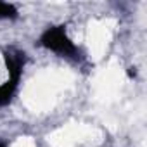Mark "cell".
<instances>
[{"mask_svg": "<svg viewBox=\"0 0 147 147\" xmlns=\"http://www.w3.org/2000/svg\"><path fill=\"white\" fill-rule=\"evenodd\" d=\"M38 43L49 50V52H54L57 54L59 57H64V59H69L73 62H83L85 61V55L83 52L80 50V47L73 42L66 31V26L62 24H55V26H49L42 35H40V40Z\"/></svg>", "mask_w": 147, "mask_h": 147, "instance_id": "obj_1", "label": "cell"}, {"mask_svg": "<svg viewBox=\"0 0 147 147\" xmlns=\"http://www.w3.org/2000/svg\"><path fill=\"white\" fill-rule=\"evenodd\" d=\"M4 61H5V67H7V75L9 78H16L21 80L26 62H28V55L24 50L16 49V47H9L4 50Z\"/></svg>", "mask_w": 147, "mask_h": 147, "instance_id": "obj_2", "label": "cell"}, {"mask_svg": "<svg viewBox=\"0 0 147 147\" xmlns=\"http://www.w3.org/2000/svg\"><path fill=\"white\" fill-rule=\"evenodd\" d=\"M19 82L21 80H16V78H9L0 85V107L4 106H9L18 92V87H19Z\"/></svg>", "mask_w": 147, "mask_h": 147, "instance_id": "obj_3", "label": "cell"}, {"mask_svg": "<svg viewBox=\"0 0 147 147\" xmlns=\"http://www.w3.org/2000/svg\"><path fill=\"white\" fill-rule=\"evenodd\" d=\"M19 12L16 9V5L9 4V2H0V19H18Z\"/></svg>", "mask_w": 147, "mask_h": 147, "instance_id": "obj_4", "label": "cell"}, {"mask_svg": "<svg viewBox=\"0 0 147 147\" xmlns=\"http://www.w3.org/2000/svg\"><path fill=\"white\" fill-rule=\"evenodd\" d=\"M0 147H7V145H5V144H4V142H0Z\"/></svg>", "mask_w": 147, "mask_h": 147, "instance_id": "obj_5", "label": "cell"}]
</instances>
